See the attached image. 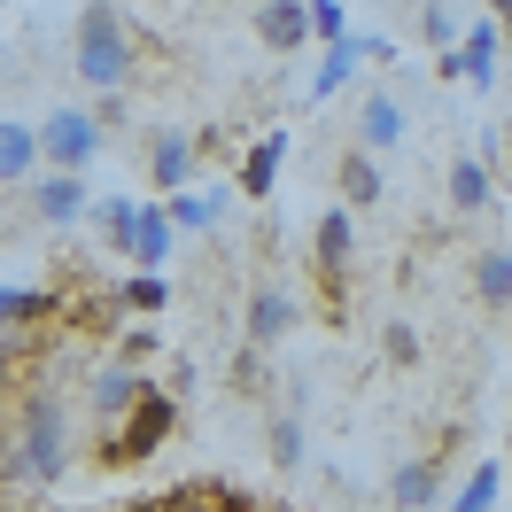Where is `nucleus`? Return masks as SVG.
Returning <instances> with one entry per match:
<instances>
[{
	"mask_svg": "<svg viewBox=\"0 0 512 512\" xmlns=\"http://www.w3.org/2000/svg\"><path fill=\"white\" fill-rule=\"evenodd\" d=\"M70 474V419H63V396H24L16 404V427H8V443H0V481H16V489H55Z\"/></svg>",
	"mask_w": 512,
	"mask_h": 512,
	"instance_id": "1",
	"label": "nucleus"
},
{
	"mask_svg": "<svg viewBox=\"0 0 512 512\" xmlns=\"http://www.w3.org/2000/svg\"><path fill=\"white\" fill-rule=\"evenodd\" d=\"M70 70H78V86H132V70H140V39L125 32V8L117 0H86V16H78V39H70Z\"/></svg>",
	"mask_w": 512,
	"mask_h": 512,
	"instance_id": "2",
	"label": "nucleus"
},
{
	"mask_svg": "<svg viewBox=\"0 0 512 512\" xmlns=\"http://www.w3.org/2000/svg\"><path fill=\"white\" fill-rule=\"evenodd\" d=\"M171 427H179V404H171L163 388H140L132 412L101 427V466H140V458H156V450L171 443Z\"/></svg>",
	"mask_w": 512,
	"mask_h": 512,
	"instance_id": "3",
	"label": "nucleus"
},
{
	"mask_svg": "<svg viewBox=\"0 0 512 512\" xmlns=\"http://www.w3.org/2000/svg\"><path fill=\"white\" fill-rule=\"evenodd\" d=\"M101 148H109V125L86 101H55L39 117V171H94Z\"/></svg>",
	"mask_w": 512,
	"mask_h": 512,
	"instance_id": "4",
	"label": "nucleus"
},
{
	"mask_svg": "<svg viewBox=\"0 0 512 512\" xmlns=\"http://www.w3.org/2000/svg\"><path fill=\"white\" fill-rule=\"evenodd\" d=\"M24 210H32V225H47V233L86 225V210H94L86 171H32V179H24Z\"/></svg>",
	"mask_w": 512,
	"mask_h": 512,
	"instance_id": "5",
	"label": "nucleus"
},
{
	"mask_svg": "<svg viewBox=\"0 0 512 512\" xmlns=\"http://www.w3.org/2000/svg\"><path fill=\"white\" fill-rule=\"evenodd\" d=\"M249 350H280L295 326H303V295L288 288V280H256L249 288Z\"/></svg>",
	"mask_w": 512,
	"mask_h": 512,
	"instance_id": "6",
	"label": "nucleus"
},
{
	"mask_svg": "<svg viewBox=\"0 0 512 512\" xmlns=\"http://www.w3.org/2000/svg\"><path fill=\"white\" fill-rule=\"evenodd\" d=\"M311 264H319L326 295H342V280H350V264H357V210L350 202H334V210L311 225Z\"/></svg>",
	"mask_w": 512,
	"mask_h": 512,
	"instance_id": "7",
	"label": "nucleus"
},
{
	"mask_svg": "<svg viewBox=\"0 0 512 512\" xmlns=\"http://www.w3.org/2000/svg\"><path fill=\"white\" fill-rule=\"evenodd\" d=\"M194 132L187 125H163L156 140H148V187L156 194H179V187H194Z\"/></svg>",
	"mask_w": 512,
	"mask_h": 512,
	"instance_id": "8",
	"label": "nucleus"
},
{
	"mask_svg": "<svg viewBox=\"0 0 512 512\" xmlns=\"http://www.w3.org/2000/svg\"><path fill=\"white\" fill-rule=\"evenodd\" d=\"M388 505H404V512H435V505H450L443 458H404V466L388 474Z\"/></svg>",
	"mask_w": 512,
	"mask_h": 512,
	"instance_id": "9",
	"label": "nucleus"
},
{
	"mask_svg": "<svg viewBox=\"0 0 512 512\" xmlns=\"http://www.w3.org/2000/svg\"><path fill=\"white\" fill-rule=\"evenodd\" d=\"M404 109H396V94H381V86H365V101H357V148H373V156H396L404 148Z\"/></svg>",
	"mask_w": 512,
	"mask_h": 512,
	"instance_id": "10",
	"label": "nucleus"
},
{
	"mask_svg": "<svg viewBox=\"0 0 512 512\" xmlns=\"http://www.w3.org/2000/svg\"><path fill=\"white\" fill-rule=\"evenodd\" d=\"M497 47H505V24H497V16H474V24L458 32V70H466L474 94L497 86Z\"/></svg>",
	"mask_w": 512,
	"mask_h": 512,
	"instance_id": "11",
	"label": "nucleus"
},
{
	"mask_svg": "<svg viewBox=\"0 0 512 512\" xmlns=\"http://www.w3.org/2000/svg\"><path fill=\"white\" fill-rule=\"evenodd\" d=\"M256 39L264 55H295L311 39V0H256Z\"/></svg>",
	"mask_w": 512,
	"mask_h": 512,
	"instance_id": "12",
	"label": "nucleus"
},
{
	"mask_svg": "<svg viewBox=\"0 0 512 512\" xmlns=\"http://www.w3.org/2000/svg\"><path fill=\"white\" fill-rule=\"evenodd\" d=\"M171 249H179V225H171V210H163V202H140V210H132V264H148V272H163V264H171Z\"/></svg>",
	"mask_w": 512,
	"mask_h": 512,
	"instance_id": "13",
	"label": "nucleus"
},
{
	"mask_svg": "<svg viewBox=\"0 0 512 512\" xmlns=\"http://www.w3.org/2000/svg\"><path fill=\"white\" fill-rule=\"evenodd\" d=\"M334 187H342V202L350 210H381V187H388V171L373 148H342V163H334Z\"/></svg>",
	"mask_w": 512,
	"mask_h": 512,
	"instance_id": "14",
	"label": "nucleus"
},
{
	"mask_svg": "<svg viewBox=\"0 0 512 512\" xmlns=\"http://www.w3.org/2000/svg\"><path fill=\"white\" fill-rule=\"evenodd\" d=\"M140 373H148V365H132V357H117V365H101V373H94V427H109V419L132 412V396L148 388Z\"/></svg>",
	"mask_w": 512,
	"mask_h": 512,
	"instance_id": "15",
	"label": "nucleus"
},
{
	"mask_svg": "<svg viewBox=\"0 0 512 512\" xmlns=\"http://www.w3.org/2000/svg\"><path fill=\"white\" fill-rule=\"evenodd\" d=\"M280 156H288V132H264L256 148H241V171H233V194H249V202H264V194H272V179H280Z\"/></svg>",
	"mask_w": 512,
	"mask_h": 512,
	"instance_id": "16",
	"label": "nucleus"
},
{
	"mask_svg": "<svg viewBox=\"0 0 512 512\" xmlns=\"http://www.w3.org/2000/svg\"><path fill=\"white\" fill-rule=\"evenodd\" d=\"M505 505V458H474L466 481H450V512H497Z\"/></svg>",
	"mask_w": 512,
	"mask_h": 512,
	"instance_id": "17",
	"label": "nucleus"
},
{
	"mask_svg": "<svg viewBox=\"0 0 512 512\" xmlns=\"http://www.w3.org/2000/svg\"><path fill=\"white\" fill-rule=\"evenodd\" d=\"M443 202L458 210V218H481V210L497 202V187H489V163H481V156H458V163H450V179H443Z\"/></svg>",
	"mask_w": 512,
	"mask_h": 512,
	"instance_id": "18",
	"label": "nucleus"
},
{
	"mask_svg": "<svg viewBox=\"0 0 512 512\" xmlns=\"http://www.w3.org/2000/svg\"><path fill=\"white\" fill-rule=\"evenodd\" d=\"M32 171H39V125L0 117V187H24Z\"/></svg>",
	"mask_w": 512,
	"mask_h": 512,
	"instance_id": "19",
	"label": "nucleus"
},
{
	"mask_svg": "<svg viewBox=\"0 0 512 512\" xmlns=\"http://www.w3.org/2000/svg\"><path fill=\"white\" fill-rule=\"evenodd\" d=\"M357 63H365V39L342 32V39H326V55H319V78H311V101H334L342 86L357 78Z\"/></svg>",
	"mask_w": 512,
	"mask_h": 512,
	"instance_id": "20",
	"label": "nucleus"
},
{
	"mask_svg": "<svg viewBox=\"0 0 512 512\" xmlns=\"http://www.w3.org/2000/svg\"><path fill=\"white\" fill-rule=\"evenodd\" d=\"M225 202H233V187H210V194L179 187V194H163V210H171V225H179V233H210V225L225 218Z\"/></svg>",
	"mask_w": 512,
	"mask_h": 512,
	"instance_id": "21",
	"label": "nucleus"
},
{
	"mask_svg": "<svg viewBox=\"0 0 512 512\" xmlns=\"http://www.w3.org/2000/svg\"><path fill=\"white\" fill-rule=\"evenodd\" d=\"M132 210H140L132 194H109V202H94V210H86V225H94V241H101L109 256L132 249Z\"/></svg>",
	"mask_w": 512,
	"mask_h": 512,
	"instance_id": "22",
	"label": "nucleus"
},
{
	"mask_svg": "<svg viewBox=\"0 0 512 512\" xmlns=\"http://www.w3.org/2000/svg\"><path fill=\"white\" fill-rule=\"evenodd\" d=\"M474 295L489 311H512V249H481L474 256Z\"/></svg>",
	"mask_w": 512,
	"mask_h": 512,
	"instance_id": "23",
	"label": "nucleus"
},
{
	"mask_svg": "<svg viewBox=\"0 0 512 512\" xmlns=\"http://www.w3.org/2000/svg\"><path fill=\"white\" fill-rule=\"evenodd\" d=\"M264 450H272V474H295V466H303V419H295V412H272Z\"/></svg>",
	"mask_w": 512,
	"mask_h": 512,
	"instance_id": "24",
	"label": "nucleus"
},
{
	"mask_svg": "<svg viewBox=\"0 0 512 512\" xmlns=\"http://www.w3.org/2000/svg\"><path fill=\"white\" fill-rule=\"evenodd\" d=\"M117 303L148 319V311H163V303H171V280H163V272H148V264H132V280L117 288Z\"/></svg>",
	"mask_w": 512,
	"mask_h": 512,
	"instance_id": "25",
	"label": "nucleus"
},
{
	"mask_svg": "<svg viewBox=\"0 0 512 512\" xmlns=\"http://www.w3.org/2000/svg\"><path fill=\"white\" fill-rule=\"evenodd\" d=\"M39 319H55L47 288H0V326H39Z\"/></svg>",
	"mask_w": 512,
	"mask_h": 512,
	"instance_id": "26",
	"label": "nucleus"
},
{
	"mask_svg": "<svg viewBox=\"0 0 512 512\" xmlns=\"http://www.w3.org/2000/svg\"><path fill=\"white\" fill-rule=\"evenodd\" d=\"M381 357L396 365V373H412L419 357H427V350H419V326H412V319H388V326H381Z\"/></svg>",
	"mask_w": 512,
	"mask_h": 512,
	"instance_id": "27",
	"label": "nucleus"
},
{
	"mask_svg": "<svg viewBox=\"0 0 512 512\" xmlns=\"http://www.w3.org/2000/svg\"><path fill=\"white\" fill-rule=\"evenodd\" d=\"M458 32H466V24L450 16V0H427V8H419V39H427L435 55H443V47H458Z\"/></svg>",
	"mask_w": 512,
	"mask_h": 512,
	"instance_id": "28",
	"label": "nucleus"
},
{
	"mask_svg": "<svg viewBox=\"0 0 512 512\" xmlns=\"http://www.w3.org/2000/svg\"><path fill=\"white\" fill-rule=\"evenodd\" d=\"M117 357H132V365H156V357H163L156 326H125V334H117Z\"/></svg>",
	"mask_w": 512,
	"mask_h": 512,
	"instance_id": "29",
	"label": "nucleus"
},
{
	"mask_svg": "<svg viewBox=\"0 0 512 512\" xmlns=\"http://www.w3.org/2000/svg\"><path fill=\"white\" fill-rule=\"evenodd\" d=\"M342 32H350V16H342V0H311V39L326 47V39H342Z\"/></svg>",
	"mask_w": 512,
	"mask_h": 512,
	"instance_id": "30",
	"label": "nucleus"
},
{
	"mask_svg": "<svg viewBox=\"0 0 512 512\" xmlns=\"http://www.w3.org/2000/svg\"><path fill=\"white\" fill-rule=\"evenodd\" d=\"M497 24H505V47H512V8H505V16H497Z\"/></svg>",
	"mask_w": 512,
	"mask_h": 512,
	"instance_id": "31",
	"label": "nucleus"
},
{
	"mask_svg": "<svg viewBox=\"0 0 512 512\" xmlns=\"http://www.w3.org/2000/svg\"><path fill=\"white\" fill-rule=\"evenodd\" d=\"M505 8H512V0H489V16H505Z\"/></svg>",
	"mask_w": 512,
	"mask_h": 512,
	"instance_id": "32",
	"label": "nucleus"
},
{
	"mask_svg": "<svg viewBox=\"0 0 512 512\" xmlns=\"http://www.w3.org/2000/svg\"><path fill=\"white\" fill-rule=\"evenodd\" d=\"M0 388H8V350H0Z\"/></svg>",
	"mask_w": 512,
	"mask_h": 512,
	"instance_id": "33",
	"label": "nucleus"
},
{
	"mask_svg": "<svg viewBox=\"0 0 512 512\" xmlns=\"http://www.w3.org/2000/svg\"><path fill=\"white\" fill-rule=\"evenodd\" d=\"M505 319H512V311H505Z\"/></svg>",
	"mask_w": 512,
	"mask_h": 512,
	"instance_id": "34",
	"label": "nucleus"
},
{
	"mask_svg": "<svg viewBox=\"0 0 512 512\" xmlns=\"http://www.w3.org/2000/svg\"><path fill=\"white\" fill-rule=\"evenodd\" d=\"M249 8H256V0H249Z\"/></svg>",
	"mask_w": 512,
	"mask_h": 512,
	"instance_id": "35",
	"label": "nucleus"
}]
</instances>
